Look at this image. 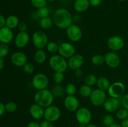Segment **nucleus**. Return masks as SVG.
<instances>
[{
    "mask_svg": "<svg viewBox=\"0 0 128 127\" xmlns=\"http://www.w3.org/2000/svg\"><path fill=\"white\" fill-rule=\"evenodd\" d=\"M121 103L124 108L128 110V93L122 96V99H121Z\"/></svg>",
    "mask_w": 128,
    "mask_h": 127,
    "instance_id": "40",
    "label": "nucleus"
},
{
    "mask_svg": "<svg viewBox=\"0 0 128 127\" xmlns=\"http://www.w3.org/2000/svg\"><path fill=\"white\" fill-rule=\"evenodd\" d=\"M125 91V86L121 82H116L111 84L108 90L110 97L119 98L123 95Z\"/></svg>",
    "mask_w": 128,
    "mask_h": 127,
    "instance_id": "10",
    "label": "nucleus"
},
{
    "mask_svg": "<svg viewBox=\"0 0 128 127\" xmlns=\"http://www.w3.org/2000/svg\"><path fill=\"white\" fill-rule=\"evenodd\" d=\"M22 67L23 70L28 74H31L34 71V66L31 62H27Z\"/></svg>",
    "mask_w": 128,
    "mask_h": 127,
    "instance_id": "39",
    "label": "nucleus"
},
{
    "mask_svg": "<svg viewBox=\"0 0 128 127\" xmlns=\"http://www.w3.org/2000/svg\"><path fill=\"white\" fill-rule=\"evenodd\" d=\"M13 39V32L12 29L6 26L0 28V42L3 44H8Z\"/></svg>",
    "mask_w": 128,
    "mask_h": 127,
    "instance_id": "19",
    "label": "nucleus"
},
{
    "mask_svg": "<svg viewBox=\"0 0 128 127\" xmlns=\"http://www.w3.org/2000/svg\"><path fill=\"white\" fill-rule=\"evenodd\" d=\"M104 108L108 112H113L117 110L120 107V100L118 98L110 97L106 98L103 104Z\"/></svg>",
    "mask_w": 128,
    "mask_h": 127,
    "instance_id": "18",
    "label": "nucleus"
},
{
    "mask_svg": "<svg viewBox=\"0 0 128 127\" xmlns=\"http://www.w3.org/2000/svg\"><path fill=\"white\" fill-rule=\"evenodd\" d=\"M86 127H98L96 125L92 124V123H89L86 125Z\"/></svg>",
    "mask_w": 128,
    "mask_h": 127,
    "instance_id": "51",
    "label": "nucleus"
},
{
    "mask_svg": "<svg viewBox=\"0 0 128 127\" xmlns=\"http://www.w3.org/2000/svg\"><path fill=\"white\" fill-rule=\"evenodd\" d=\"M49 14H50V10L46 6L40 7V8L38 9L37 11H36V15L40 19L48 17Z\"/></svg>",
    "mask_w": 128,
    "mask_h": 127,
    "instance_id": "29",
    "label": "nucleus"
},
{
    "mask_svg": "<svg viewBox=\"0 0 128 127\" xmlns=\"http://www.w3.org/2000/svg\"><path fill=\"white\" fill-rule=\"evenodd\" d=\"M105 63L111 68H116L118 67L121 62L120 56L115 52H109L104 56Z\"/></svg>",
    "mask_w": 128,
    "mask_h": 127,
    "instance_id": "13",
    "label": "nucleus"
},
{
    "mask_svg": "<svg viewBox=\"0 0 128 127\" xmlns=\"http://www.w3.org/2000/svg\"><path fill=\"white\" fill-rule=\"evenodd\" d=\"M4 66V61L3 58L0 57V70L3 68Z\"/></svg>",
    "mask_w": 128,
    "mask_h": 127,
    "instance_id": "49",
    "label": "nucleus"
},
{
    "mask_svg": "<svg viewBox=\"0 0 128 127\" xmlns=\"http://www.w3.org/2000/svg\"><path fill=\"white\" fill-rule=\"evenodd\" d=\"M66 1H72V0H66Z\"/></svg>",
    "mask_w": 128,
    "mask_h": 127,
    "instance_id": "55",
    "label": "nucleus"
},
{
    "mask_svg": "<svg viewBox=\"0 0 128 127\" xmlns=\"http://www.w3.org/2000/svg\"><path fill=\"white\" fill-rule=\"evenodd\" d=\"M116 117L120 120H124L128 118V110L125 108H121L118 110Z\"/></svg>",
    "mask_w": 128,
    "mask_h": 127,
    "instance_id": "31",
    "label": "nucleus"
},
{
    "mask_svg": "<svg viewBox=\"0 0 128 127\" xmlns=\"http://www.w3.org/2000/svg\"><path fill=\"white\" fill-rule=\"evenodd\" d=\"M118 1H121V2H123V1H128V0H118Z\"/></svg>",
    "mask_w": 128,
    "mask_h": 127,
    "instance_id": "54",
    "label": "nucleus"
},
{
    "mask_svg": "<svg viewBox=\"0 0 128 127\" xmlns=\"http://www.w3.org/2000/svg\"><path fill=\"white\" fill-rule=\"evenodd\" d=\"M79 127H86V125L80 124V125H79Z\"/></svg>",
    "mask_w": 128,
    "mask_h": 127,
    "instance_id": "52",
    "label": "nucleus"
},
{
    "mask_svg": "<svg viewBox=\"0 0 128 127\" xmlns=\"http://www.w3.org/2000/svg\"><path fill=\"white\" fill-rule=\"evenodd\" d=\"M109 127H122L121 125L118 124V123H114V124H112V125L110 126Z\"/></svg>",
    "mask_w": 128,
    "mask_h": 127,
    "instance_id": "50",
    "label": "nucleus"
},
{
    "mask_svg": "<svg viewBox=\"0 0 128 127\" xmlns=\"http://www.w3.org/2000/svg\"><path fill=\"white\" fill-rule=\"evenodd\" d=\"M18 106L16 103L14 102H9L5 105L6 111L10 113H13L17 110Z\"/></svg>",
    "mask_w": 128,
    "mask_h": 127,
    "instance_id": "38",
    "label": "nucleus"
},
{
    "mask_svg": "<svg viewBox=\"0 0 128 127\" xmlns=\"http://www.w3.org/2000/svg\"><path fill=\"white\" fill-rule=\"evenodd\" d=\"M59 55L63 57L64 58H70L75 54L76 49L75 47L70 42H62L59 45L58 47Z\"/></svg>",
    "mask_w": 128,
    "mask_h": 127,
    "instance_id": "9",
    "label": "nucleus"
},
{
    "mask_svg": "<svg viewBox=\"0 0 128 127\" xmlns=\"http://www.w3.org/2000/svg\"><path fill=\"white\" fill-rule=\"evenodd\" d=\"M18 27V29L20 31V32H26V30H27L28 26L26 22L22 21V22H20L19 23Z\"/></svg>",
    "mask_w": 128,
    "mask_h": 127,
    "instance_id": "41",
    "label": "nucleus"
},
{
    "mask_svg": "<svg viewBox=\"0 0 128 127\" xmlns=\"http://www.w3.org/2000/svg\"><path fill=\"white\" fill-rule=\"evenodd\" d=\"M106 98H106V93H105V91L100 88H96L92 90L91 95L90 96V102L92 105L95 107L103 105Z\"/></svg>",
    "mask_w": 128,
    "mask_h": 127,
    "instance_id": "5",
    "label": "nucleus"
},
{
    "mask_svg": "<svg viewBox=\"0 0 128 127\" xmlns=\"http://www.w3.org/2000/svg\"><path fill=\"white\" fill-rule=\"evenodd\" d=\"M102 122L106 126L110 127V126L112 125V124L114 123V118L111 115H106L103 117Z\"/></svg>",
    "mask_w": 128,
    "mask_h": 127,
    "instance_id": "36",
    "label": "nucleus"
},
{
    "mask_svg": "<svg viewBox=\"0 0 128 127\" xmlns=\"http://www.w3.org/2000/svg\"><path fill=\"white\" fill-rule=\"evenodd\" d=\"M30 113L31 117L36 120H40L44 117V109L37 103L32 104L30 108Z\"/></svg>",
    "mask_w": 128,
    "mask_h": 127,
    "instance_id": "20",
    "label": "nucleus"
},
{
    "mask_svg": "<svg viewBox=\"0 0 128 127\" xmlns=\"http://www.w3.org/2000/svg\"><path fill=\"white\" fill-rule=\"evenodd\" d=\"M11 60L13 65L17 67H23L28 62L27 56L22 52H16L12 54Z\"/></svg>",
    "mask_w": 128,
    "mask_h": 127,
    "instance_id": "16",
    "label": "nucleus"
},
{
    "mask_svg": "<svg viewBox=\"0 0 128 127\" xmlns=\"http://www.w3.org/2000/svg\"><path fill=\"white\" fill-rule=\"evenodd\" d=\"M59 46L57 44V43L54 41H51L48 43L46 46V49L50 53H54L58 51Z\"/></svg>",
    "mask_w": 128,
    "mask_h": 127,
    "instance_id": "32",
    "label": "nucleus"
},
{
    "mask_svg": "<svg viewBox=\"0 0 128 127\" xmlns=\"http://www.w3.org/2000/svg\"><path fill=\"white\" fill-rule=\"evenodd\" d=\"M92 91L90 86L85 84L81 86L80 88V93L82 97H90Z\"/></svg>",
    "mask_w": 128,
    "mask_h": 127,
    "instance_id": "28",
    "label": "nucleus"
},
{
    "mask_svg": "<svg viewBox=\"0 0 128 127\" xmlns=\"http://www.w3.org/2000/svg\"><path fill=\"white\" fill-rule=\"evenodd\" d=\"M27 127H40V123H38L37 122L32 121V122H30V123H28Z\"/></svg>",
    "mask_w": 128,
    "mask_h": 127,
    "instance_id": "46",
    "label": "nucleus"
},
{
    "mask_svg": "<svg viewBox=\"0 0 128 127\" xmlns=\"http://www.w3.org/2000/svg\"><path fill=\"white\" fill-rule=\"evenodd\" d=\"M108 46L111 51H118L122 49L124 45L123 39L118 36H114L110 37L107 42Z\"/></svg>",
    "mask_w": 128,
    "mask_h": 127,
    "instance_id": "12",
    "label": "nucleus"
},
{
    "mask_svg": "<svg viewBox=\"0 0 128 127\" xmlns=\"http://www.w3.org/2000/svg\"><path fill=\"white\" fill-rule=\"evenodd\" d=\"M40 127H54L53 125H52V122H50L48 120H44L40 124Z\"/></svg>",
    "mask_w": 128,
    "mask_h": 127,
    "instance_id": "42",
    "label": "nucleus"
},
{
    "mask_svg": "<svg viewBox=\"0 0 128 127\" xmlns=\"http://www.w3.org/2000/svg\"><path fill=\"white\" fill-rule=\"evenodd\" d=\"M61 115V112L60 108L54 105H50L44 109V118L46 120L51 122L58 120Z\"/></svg>",
    "mask_w": 128,
    "mask_h": 127,
    "instance_id": "6",
    "label": "nucleus"
},
{
    "mask_svg": "<svg viewBox=\"0 0 128 127\" xmlns=\"http://www.w3.org/2000/svg\"><path fill=\"white\" fill-rule=\"evenodd\" d=\"M6 25V18L2 15L0 14V28L4 27Z\"/></svg>",
    "mask_w": 128,
    "mask_h": 127,
    "instance_id": "45",
    "label": "nucleus"
},
{
    "mask_svg": "<svg viewBox=\"0 0 128 127\" xmlns=\"http://www.w3.org/2000/svg\"><path fill=\"white\" fill-rule=\"evenodd\" d=\"M20 21L17 16L14 15H11L6 19V26L11 29L16 28L18 26Z\"/></svg>",
    "mask_w": 128,
    "mask_h": 127,
    "instance_id": "22",
    "label": "nucleus"
},
{
    "mask_svg": "<svg viewBox=\"0 0 128 127\" xmlns=\"http://www.w3.org/2000/svg\"><path fill=\"white\" fill-rule=\"evenodd\" d=\"M98 78L93 74H90L88 75L84 78V84L87 85L93 86L97 83Z\"/></svg>",
    "mask_w": 128,
    "mask_h": 127,
    "instance_id": "30",
    "label": "nucleus"
},
{
    "mask_svg": "<svg viewBox=\"0 0 128 127\" xmlns=\"http://www.w3.org/2000/svg\"><path fill=\"white\" fill-rule=\"evenodd\" d=\"M89 1H90V6H93V7H97L101 4L102 0H89Z\"/></svg>",
    "mask_w": 128,
    "mask_h": 127,
    "instance_id": "43",
    "label": "nucleus"
},
{
    "mask_svg": "<svg viewBox=\"0 0 128 127\" xmlns=\"http://www.w3.org/2000/svg\"><path fill=\"white\" fill-rule=\"evenodd\" d=\"M51 68L55 72H64L68 67V61L60 55H54L51 56L49 61Z\"/></svg>",
    "mask_w": 128,
    "mask_h": 127,
    "instance_id": "3",
    "label": "nucleus"
},
{
    "mask_svg": "<svg viewBox=\"0 0 128 127\" xmlns=\"http://www.w3.org/2000/svg\"><path fill=\"white\" fill-rule=\"evenodd\" d=\"M121 126L122 127H128V118L122 121Z\"/></svg>",
    "mask_w": 128,
    "mask_h": 127,
    "instance_id": "48",
    "label": "nucleus"
},
{
    "mask_svg": "<svg viewBox=\"0 0 128 127\" xmlns=\"http://www.w3.org/2000/svg\"><path fill=\"white\" fill-rule=\"evenodd\" d=\"M32 43L34 47L38 49H42L46 47L48 43V38L47 35L42 31H35L32 34Z\"/></svg>",
    "mask_w": 128,
    "mask_h": 127,
    "instance_id": "4",
    "label": "nucleus"
},
{
    "mask_svg": "<svg viewBox=\"0 0 128 127\" xmlns=\"http://www.w3.org/2000/svg\"><path fill=\"white\" fill-rule=\"evenodd\" d=\"M54 96L52 92L49 90L42 89L38 90L34 97L35 103L41 106L43 108H46L51 105L54 100Z\"/></svg>",
    "mask_w": 128,
    "mask_h": 127,
    "instance_id": "2",
    "label": "nucleus"
},
{
    "mask_svg": "<svg viewBox=\"0 0 128 127\" xmlns=\"http://www.w3.org/2000/svg\"><path fill=\"white\" fill-rule=\"evenodd\" d=\"M49 83V79L47 76L42 73H38L35 75L32 80V86L38 90L45 89Z\"/></svg>",
    "mask_w": 128,
    "mask_h": 127,
    "instance_id": "8",
    "label": "nucleus"
},
{
    "mask_svg": "<svg viewBox=\"0 0 128 127\" xmlns=\"http://www.w3.org/2000/svg\"><path fill=\"white\" fill-rule=\"evenodd\" d=\"M90 6L89 0H76L74 3V8L78 12H83L87 11Z\"/></svg>",
    "mask_w": 128,
    "mask_h": 127,
    "instance_id": "21",
    "label": "nucleus"
},
{
    "mask_svg": "<svg viewBox=\"0 0 128 127\" xmlns=\"http://www.w3.org/2000/svg\"><path fill=\"white\" fill-rule=\"evenodd\" d=\"M51 92H52L54 97H56V98H62L66 93L65 88L59 84L52 87Z\"/></svg>",
    "mask_w": 128,
    "mask_h": 127,
    "instance_id": "24",
    "label": "nucleus"
},
{
    "mask_svg": "<svg viewBox=\"0 0 128 127\" xmlns=\"http://www.w3.org/2000/svg\"><path fill=\"white\" fill-rule=\"evenodd\" d=\"M30 42V36L26 32H20L14 39L15 45L18 48H23L28 44Z\"/></svg>",
    "mask_w": 128,
    "mask_h": 127,
    "instance_id": "17",
    "label": "nucleus"
},
{
    "mask_svg": "<svg viewBox=\"0 0 128 127\" xmlns=\"http://www.w3.org/2000/svg\"><path fill=\"white\" fill-rule=\"evenodd\" d=\"M91 62L93 65L96 66H100L103 64L105 62L104 56L101 54H97L91 58Z\"/></svg>",
    "mask_w": 128,
    "mask_h": 127,
    "instance_id": "27",
    "label": "nucleus"
},
{
    "mask_svg": "<svg viewBox=\"0 0 128 127\" xmlns=\"http://www.w3.org/2000/svg\"><path fill=\"white\" fill-rule=\"evenodd\" d=\"M66 34L70 41L72 42H78L82 38V32L78 26L72 24L66 29Z\"/></svg>",
    "mask_w": 128,
    "mask_h": 127,
    "instance_id": "11",
    "label": "nucleus"
},
{
    "mask_svg": "<svg viewBox=\"0 0 128 127\" xmlns=\"http://www.w3.org/2000/svg\"><path fill=\"white\" fill-rule=\"evenodd\" d=\"M65 91L68 95H74L76 92V87L73 83H68L65 87Z\"/></svg>",
    "mask_w": 128,
    "mask_h": 127,
    "instance_id": "33",
    "label": "nucleus"
},
{
    "mask_svg": "<svg viewBox=\"0 0 128 127\" xmlns=\"http://www.w3.org/2000/svg\"><path fill=\"white\" fill-rule=\"evenodd\" d=\"M52 20L56 27L61 29H66L72 25L73 18L68 10L64 8H60L54 13Z\"/></svg>",
    "mask_w": 128,
    "mask_h": 127,
    "instance_id": "1",
    "label": "nucleus"
},
{
    "mask_svg": "<svg viewBox=\"0 0 128 127\" xmlns=\"http://www.w3.org/2000/svg\"><path fill=\"white\" fill-rule=\"evenodd\" d=\"M96 85H97L98 88L105 91L108 90L110 85H111V83H110L108 78H107L106 77H100V78H98Z\"/></svg>",
    "mask_w": 128,
    "mask_h": 127,
    "instance_id": "23",
    "label": "nucleus"
},
{
    "mask_svg": "<svg viewBox=\"0 0 128 127\" xmlns=\"http://www.w3.org/2000/svg\"><path fill=\"white\" fill-rule=\"evenodd\" d=\"M10 49H9L8 46L6 44H0V57H6L9 53Z\"/></svg>",
    "mask_w": 128,
    "mask_h": 127,
    "instance_id": "37",
    "label": "nucleus"
},
{
    "mask_svg": "<svg viewBox=\"0 0 128 127\" xmlns=\"http://www.w3.org/2000/svg\"><path fill=\"white\" fill-rule=\"evenodd\" d=\"M6 112V108H5V105L0 102V116L2 115Z\"/></svg>",
    "mask_w": 128,
    "mask_h": 127,
    "instance_id": "47",
    "label": "nucleus"
},
{
    "mask_svg": "<svg viewBox=\"0 0 128 127\" xmlns=\"http://www.w3.org/2000/svg\"><path fill=\"white\" fill-rule=\"evenodd\" d=\"M47 2V0H31V3L32 6L37 9L46 6Z\"/></svg>",
    "mask_w": 128,
    "mask_h": 127,
    "instance_id": "34",
    "label": "nucleus"
},
{
    "mask_svg": "<svg viewBox=\"0 0 128 127\" xmlns=\"http://www.w3.org/2000/svg\"><path fill=\"white\" fill-rule=\"evenodd\" d=\"M74 71V75L77 78H81L83 75V72H82L81 68H78V69L75 70Z\"/></svg>",
    "mask_w": 128,
    "mask_h": 127,
    "instance_id": "44",
    "label": "nucleus"
},
{
    "mask_svg": "<svg viewBox=\"0 0 128 127\" xmlns=\"http://www.w3.org/2000/svg\"><path fill=\"white\" fill-rule=\"evenodd\" d=\"M48 1H49V2H53V1H54L55 0H47Z\"/></svg>",
    "mask_w": 128,
    "mask_h": 127,
    "instance_id": "53",
    "label": "nucleus"
},
{
    "mask_svg": "<svg viewBox=\"0 0 128 127\" xmlns=\"http://www.w3.org/2000/svg\"><path fill=\"white\" fill-rule=\"evenodd\" d=\"M46 54L43 49H38L34 55L35 61L38 64H43L46 60Z\"/></svg>",
    "mask_w": 128,
    "mask_h": 127,
    "instance_id": "25",
    "label": "nucleus"
},
{
    "mask_svg": "<svg viewBox=\"0 0 128 127\" xmlns=\"http://www.w3.org/2000/svg\"><path fill=\"white\" fill-rule=\"evenodd\" d=\"M84 62V57L79 54H75L71 57H70L68 61V67L72 70L80 68L82 66Z\"/></svg>",
    "mask_w": 128,
    "mask_h": 127,
    "instance_id": "14",
    "label": "nucleus"
},
{
    "mask_svg": "<svg viewBox=\"0 0 128 127\" xmlns=\"http://www.w3.org/2000/svg\"><path fill=\"white\" fill-rule=\"evenodd\" d=\"M64 105L68 110L70 112H74L79 108L80 102L74 95H68L64 98Z\"/></svg>",
    "mask_w": 128,
    "mask_h": 127,
    "instance_id": "15",
    "label": "nucleus"
},
{
    "mask_svg": "<svg viewBox=\"0 0 128 127\" xmlns=\"http://www.w3.org/2000/svg\"><path fill=\"white\" fill-rule=\"evenodd\" d=\"M53 20L50 17H46L40 19V25L42 29L44 30L50 29L53 24Z\"/></svg>",
    "mask_w": 128,
    "mask_h": 127,
    "instance_id": "26",
    "label": "nucleus"
},
{
    "mask_svg": "<svg viewBox=\"0 0 128 127\" xmlns=\"http://www.w3.org/2000/svg\"><path fill=\"white\" fill-rule=\"evenodd\" d=\"M76 118L80 124L86 125L90 123L92 118V114L90 110L86 107L80 108L76 110Z\"/></svg>",
    "mask_w": 128,
    "mask_h": 127,
    "instance_id": "7",
    "label": "nucleus"
},
{
    "mask_svg": "<svg viewBox=\"0 0 128 127\" xmlns=\"http://www.w3.org/2000/svg\"><path fill=\"white\" fill-rule=\"evenodd\" d=\"M53 79L55 83L57 84L62 83L64 79V75L63 72H55L53 76Z\"/></svg>",
    "mask_w": 128,
    "mask_h": 127,
    "instance_id": "35",
    "label": "nucleus"
}]
</instances>
